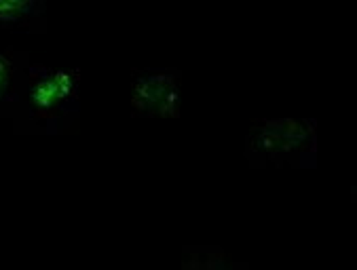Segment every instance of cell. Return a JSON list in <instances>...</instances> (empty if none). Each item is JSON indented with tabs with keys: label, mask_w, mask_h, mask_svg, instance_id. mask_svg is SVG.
Wrapping results in <instances>:
<instances>
[{
	"label": "cell",
	"mask_w": 357,
	"mask_h": 270,
	"mask_svg": "<svg viewBox=\"0 0 357 270\" xmlns=\"http://www.w3.org/2000/svg\"><path fill=\"white\" fill-rule=\"evenodd\" d=\"M79 70L30 63L20 116L13 120L17 135H63L79 129L81 97Z\"/></svg>",
	"instance_id": "obj_1"
},
{
	"label": "cell",
	"mask_w": 357,
	"mask_h": 270,
	"mask_svg": "<svg viewBox=\"0 0 357 270\" xmlns=\"http://www.w3.org/2000/svg\"><path fill=\"white\" fill-rule=\"evenodd\" d=\"M315 118H262L250 125L245 159L252 169H317Z\"/></svg>",
	"instance_id": "obj_2"
},
{
	"label": "cell",
	"mask_w": 357,
	"mask_h": 270,
	"mask_svg": "<svg viewBox=\"0 0 357 270\" xmlns=\"http://www.w3.org/2000/svg\"><path fill=\"white\" fill-rule=\"evenodd\" d=\"M131 116L180 118L182 72L180 70H133L129 81Z\"/></svg>",
	"instance_id": "obj_3"
},
{
	"label": "cell",
	"mask_w": 357,
	"mask_h": 270,
	"mask_svg": "<svg viewBox=\"0 0 357 270\" xmlns=\"http://www.w3.org/2000/svg\"><path fill=\"white\" fill-rule=\"evenodd\" d=\"M30 63L28 51H20L11 45L0 51V118L13 122L20 116Z\"/></svg>",
	"instance_id": "obj_4"
},
{
	"label": "cell",
	"mask_w": 357,
	"mask_h": 270,
	"mask_svg": "<svg viewBox=\"0 0 357 270\" xmlns=\"http://www.w3.org/2000/svg\"><path fill=\"white\" fill-rule=\"evenodd\" d=\"M0 28L47 32V0H0Z\"/></svg>",
	"instance_id": "obj_5"
},
{
	"label": "cell",
	"mask_w": 357,
	"mask_h": 270,
	"mask_svg": "<svg viewBox=\"0 0 357 270\" xmlns=\"http://www.w3.org/2000/svg\"><path fill=\"white\" fill-rule=\"evenodd\" d=\"M182 268L186 270H233V268H250V264H239L229 260L225 249L220 247H182Z\"/></svg>",
	"instance_id": "obj_6"
}]
</instances>
